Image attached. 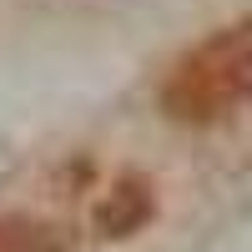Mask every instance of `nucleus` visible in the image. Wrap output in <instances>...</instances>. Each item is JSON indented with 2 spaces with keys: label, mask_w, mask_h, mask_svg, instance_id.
I'll return each mask as SVG.
<instances>
[{
  "label": "nucleus",
  "mask_w": 252,
  "mask_h": 252,
  "mask_svg": "<svg viewBox=\"0 0 252 252\" xmlns=\"http://www.w3.org/2000/svg\"><path fill=\"white\" fill-rule=\"evenodd\" d=\"M0 252H66L51 227L26 222V217H0Z\"/></svg>",
  "instance_id": "nucleus-1"
}]
</instances>
